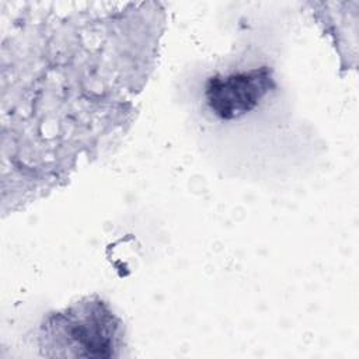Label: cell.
I'll return each mask as SVG.
<instances>
[{
	"label": "cell",
	"mask_w": 359,
	"mask_h": 359,
	"mask_svg": "<svg viewBox=\"0 0 359 359\" xmlns=\"http://www.w3.org/2000/svg\"><path fill=\"white\" fill-rule=\"evenodd\" d=\"M122 335V323L111 307L87 297L43 320L41 346L48 356L112 358L118 356Z\"/></svg>",
	"instance_id": "1"
},
{
	"label": "cell",
	"mask_w": 359,
	"mask_h": 359,
	"mask_svg": "<svg viewBox=\"0 0 359 359\" xmlns=\"http://www.w3.org/2000/svg\"><path fill=\"white\" fill-rule=\"evenodd\" d=\"M275 88L273 70L269 66H259L210 76L203 86V98L216 118L233 121L254 111Z\"/></svg>",
	"instance_id": "2"
}]
</instances>
